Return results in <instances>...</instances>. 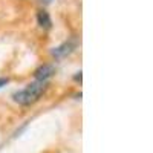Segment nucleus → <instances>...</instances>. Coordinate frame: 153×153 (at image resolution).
I'll return each instance as SVG.
<instances>
[{"mask_svg":"<svg viewBox=\"0 0 153 153\" xmlns=\"http://www.w3.org/2000/svg\"><path fill=\"white\" fill-rule=\"evenodd\" d=\"M48 89V81H34L28 84L25 89L14 94V101L20 106H29L34 104Z\"/></svg>","mask_w":153,"mask_h":153,"instance_id":"nucleus-1","label":"nucleus"},{"mask_svg":"<svg viewBox=\"0 0 153 153\" xmlns=\"http://www.w3.org/2000/svg\"><path fill=\"white\" fill-rule=\"evenodd\" d=\"M57 72L54 65H42L40 68H37L34 72L35 81H48L51 76H54Z\"/></svg>","mask_w":153,"mask_h":153,"instance_id":"nucleus-2","label":"nucleus"},{"mask_svg":"<svg viewBox=\"0 0 153 153\" xmlns=\"http://www.w3.org/2000/svg\"><path fill=\"white\" fill-rule=\"evenodd\" d=\"M75 48H76V42H75V38H72V40L65 42L63 45H60L58 48H54L52 55H54L55 58H63V57L72 54V51H74Z\"/></svg>","mask_w":153,"mask_h":153,"instance_id":"nucleus-3","label":"nucleus"},{"mask_svg":"<svg viewBox=\"0 0 153 153\" xmlns=\"http://www.w3.org/2000/svg\"><path fill=\"white\" fill-rule=\"evenodd\" d=\"M37 23L42 29H51L52 28V20H51L49 12L45 9H40L37 12Z\"/></svg>","mask_w":153,"mask_h":153,"instance_id":"nucleus-4","label":"nucleus"},{"mask_svg":"<svg viewBox=\"0 0 153 153\" xmlns=\"http://www.w3.org/2000/svg\"><path fill=\"white\" fill-rule=\"evenodd\" d=\"M8 83H9V80H8V78H0V89H2L3 86H6Z\"/></svg>","mask_w":153,"mask_h":153,"instance_id":"nucleus-5","label":"nucleus"},{"mask_svg":"<svg viewBox=\"0 0 153 153\" xmlns=\"http://www.w3.org/2000/svg\"><path fill=\"white\" fill-rule=\"evenodd\" d=\"M75 80H76V81H81V71H80V72H76V75H75Z\"/></svg>","mask_w":153,"mask_h":153,"instance_id":"nucleus-6","label":"nucleus"},{"mask_svg":"<svg viewBox=\"0 0 153 153\" xmlns=\"http://www.w3.org/2000/svg\"><path fill=\"white\" fill-rule=\"evenodd\" d=\"M45 2H51V0H45Z\"/></svg>","mask_w":153,"mask_h":153,"instance_id":"nucleus-7","label":"nucleus"}]
</instances>
